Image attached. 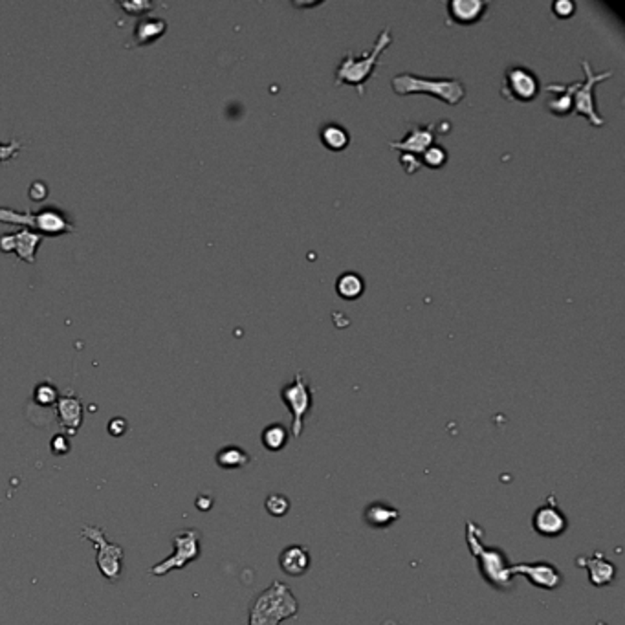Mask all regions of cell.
I'll return each instance as SVG.
<instances>
[{"label": "cell", "mask_w": 625, "mask_h": 625, "mask_svg": "<svg viewBox=\"0 0 625 625\" xmlns=\"http://www.w3.org/2000/svg\"><path fill=\"white\" fill-rule=\"evenodd\" d=\"M483 528L477 526L473 521L466 523V543L470 548L471 556L477 559V571L483 576V580L501 593L514 590V576L510 574V559L504 550L499 547H486L483 543Z\"/></svg>", "instance_id": "cell-1"}, {"label": "cell", "mask_w": 625, "mask_h": 625, "mask_svg": "<svg viewBox=\"0 0 625 625\" xmlns=\"http://www.w3.org/2000/svg\"><path fill=\"white\" fill-rule=\"evenodd\" d=\"M391 42H393V33H391V28L387 26L380 32L369 51L361 55H354V51H347L339 61L338 68H336V83L338 85H351V87L356 88L358 94L361 96L365 92L367 81L372 78L376 66L380 64V57L391 46Z\"/></svg>", "instance_id": "cell-2"}, {"label": "cell", "mask_w": 625, "mask_h": 625, "mask_svg": "<svg viewBox=\"0 0 625 625\" xmlns=\"http://www.w3.org/2000/svg\"><path fill=\"white\" fill-rule=\"evenodd\" d=\"M299 612V602L284 581L275 580L250 603L248 625H279Z\"/></svg>", "instance_id": "cell-3"}, {"label": "cell", "mask_w": 625, "mask_h": 625, "mask_svg": "<svg viewBox=\"0 0 625 625\" xmlns=\"http://www.w3.org/2000/svg\"><path fill=\"white\" fill-rule=\"evenodd\" d=\"M391 87L398 96H411V94H427L442 99L447 105H459L466 97V87L456 78H422L415 73H396L391 81Z\"/></svg>", "instance_id": "cell-4"}, {"label": "cell", "mask_w": 625, "mask_h": 625, "mask_svg": "<svg viewBox=\"0 0 625 625\" xmlns=\"http://www.w3.org/2000/svg\"><path fill=\"white\" fill-rule=\"evenodd\" d=\"M173 541V550L167 559L156 563L151 566L149 574L162 578V576L169 574L173 571H182L191 562H197L200 557V532L195 528H182L176 530L171 538Z\"/></svg>", "instance_id": "cell-5"}, {"label": "cell", "mask_w": 625, "mask_h": 625, "mask_svg": "<svg viewBox=\"0 0 625 625\" xmlns=\"http://www.w3.org/2000/svg\"><path fill=\"white\" fill-rule=\"evenodd\" d=\"M0 222L23 224V226H30L32 229H39V231L50 235V237L73 231V224L70 222L68 217L54 206L44 207L42 211L33 214L17 213V211L13 210H4V207H0Z\"/></svg>", "instance_id": "cell-6"}, {"label": "cell", "mask_w": 625, "mask_h": 625, "mask_svg": "<svg viewBox=\"0 0 625 625\" xmlns=\"http://www.w3.org/2000/svg\"><path fill=\"white\" fill-rule=\"evenodd\" d=\"M281 400L288 407V411L292 413V433L293 438H299L305 429L306 416L310 415L312 407H314V394L308 380L303 372H297L290 384L281 389Z\"/></svg>", "instance_id": "cell-7"}, {"label": "cell", "mask_w": 625, "mask_h": 625, "mask_svg": "<svg viewBox=\"0 0 625 625\" xmlns=\"http://www.w3.org/2000/svg\"><path fill=\"white\" fill-rule=\"evenodd\" d=\"M81 538L90 541L97 550V569H99L101 576L109 580L110 583H116V581L121 578V565H123V548L119 545L110 543L107 541V535L103 532V528L99 526H85L81 530Z\"/></svg>", "instance_id": "cell-8"}, {"label": "cell", "mask_w": 625, "mask_h": 625, "mask_svg": "<svg viewBox=\"0 0 625 625\" xmlns=\"http://www.w3.org/2000/svg\"><path fill=\"white\" fill-rule=\"evenodd\" d=\"M581 68L585 72V81L578 85V88L574 90V97H572V110H574L576 114L585 116V118L589 119L590 125L594 127H602L605 123V119L602 118L598 110H596V99H594V88L596 85L605 79L612 78V72H602V73H594L593 68H590L589 61H583L581 63Z\"/></svg>", "instance_id": "cell-9"}, {"label": "cell", "mask_w": 625, "mask_h": 625, "mask_svg": "<svg viewBox=\"0 0 625 625\" xmlns=\"http://www.w3.org/2000/svg\"><path fill=\"white\" fill-rule=\"evenodd\" d=\"M539 88H541V85H539V79L534 70L521 66V64H514L504 72L501 94L508 99L528 103L538 96Z\"/></svg>", "instance_id": "cell-10"}, {"label": "cell", "mask_w": 625, "mask_h": 625, "mask_svg": "<svg viewBox=\"0 0 625 625\" xmlns=\"http://www.w3.org/2000/svg\"><path fill=\"white\" fill-rule=\"evenodd\" d=\"M532 528L543 538H559L569 530V519L557 504L556 497L550 495L541 506L535 508L532 516Z\"/></svg>", "instance_id": "cell-11"}, {"label": "cell", "mask_w": 625, "mask_h": 625, "mask_svg": "<svg viewBox=\"0 0 625 625\" xmlns=\"http://www.w3.org/2000/svg\"><path fill=\"white\" fill-rule=\"evenodd\" d=\"M510 574L525 576L530 583L541 590H556L563 585L562 571L550 562L517 563L510 566Z\"/></svg>", "instance_id": "cell-12"}, {"label": "cell", "mask_w": 625, "mask_h": 625, "mask_svg": "<svg viewBox=\"0 0 625 625\" xmlns=\"http://www.w3.org/2000/svg\"><path fill=\"white\" fill-rule=\"evenodd\" d=\"M438 134H440V131H438V125L435 123H427V125L411 123L409 125V131L403 134L402 140H398V142H389V147L398 149L400 152H406V154H413L416 156V158H420L425 149L435 145Z\"/></svg>", "instance_id": "cell-13"}, {"label": "cell", "mask_w": 625, "mask_h": 625, "mask_svg": "<svg viewBox=\"0 0 625 625\" xmlns=\"http://www.w3.org/2000/svg\"><path fill=\"white\" fill-rule=\"evenodd\" d=\"M42 235L32 229H20L18 233H4L0 237V251L4 253H17L18 257L30 265L35 262L37 248L41 244Z\"/></svg>", "instance_id": "cell-14"}, {"label": "cell", "mask_w": 625, "mask_h": 625, "mask_svg": "<svg viewBox=\"0 0 625 625\" xmlns=\"http://www.w3.org/2000/svg\"><path fill=\"white\" fill-rule=\"evenodd\" d=\"M490 4L484 0H451L447 2V17L449 20L461 26H471L483 20L488 13Z\"/></svg>", "instance_id": "cell-15"}, {"label": "cell", "mask_w": 625, "mask_h": 625, "mask_svg": "<svg viewBox=\"0 0 625 625\" xmlns=\"http://www.w3.org/2000/svg\"><path fill=\"white\" fill-rule=\"evenodd\" d=\"M576 565L585 566L589 571L590 585L594 587H605L612 583L617 578V565L609 562L603 552H594L589 557H576Z\"/></svg>", "instance_id": "cell-16"}, {"label": "cell", "mask_w": 625, "mask_h": 625, "mask_svg": "<svg viewBox=\"0 0 625 625\" xmlns=\"http://www.w3.org/2000/svg\"><path fill=\"white\" fill-rule=\"evenodd\" d=\"M57 418L66 435H78L83 424V403L75 394H64L57 400Z\"/></svg>", "instance_id": "cell-17"}, {"label": "cell", "mask_w": 625, "mask_h": 625, "mask_svg": "<svg viewBox=\"0 0 625 625\" xmlns=\"http://www.w3.org/2000/svg\"><path fill=\"white\" fill-rule=\"evenodd\" d=\"M310 552L303 545H290V547L283 548L281 554H279L281 571L286 576H292V578H299V576L306 574L308 569H310Z\"/></svg>", "instance_id": "cell-18"}, {"label": "cell", "mask_w": 625, "mask_h": 625, "mask_svg": "<svg viewBox=\"0 0 625 625\" xmlns=\"http://www.w3.org/2000/svg\"><path fill=\"white\" fill-rule=\"evenodd\" d=\"M580 81L572 83V85H559V83H552L545 88L547 94H550V97L547 99V110L552 112L557 118H565L572 112V97H574V90L578 88Z\"/></svg>", "instance_id": "cell-19"}, {"label": "cell", "mask_w": 625, "mask_h": 625, "mask_svg": "<svg viewBox=\"0 0 625 625\" xmlns=\"http://www.w3.org/2000/svg\"><path fill=\"white\" fill-rule=\"evenodd\" d=\"M400 516H402V511L398 510L396 506H393V504L384 501L370 502V504H367L365 510H363V521H365L370 528L378 530H384L387 526L394 525L400 519Z\"/></svg>", "instance_id": "cell-20"}, {"label": "cell", "mask_w": 625, "mask_h": 625, "mask_svg": "<svg viewBox=\"0 0 625 625\" xmlns=\"http://www.w3.org/2000/svg\"><path fill=\"white\" fill-rule=\"evenodd\" d=\"M167 30V23L164 18L158 17H143L142 20H138L136 28H134V35L131 46H145L154 42L156 39H160L162 35Z\"/></svg>", "instance_id": "cell-21"}, {"label": "cell", "mask_w": 625, "mask_h": 625, "mask_svg": "<svg viewBox=\"0 0 625 625\" xmlns=\"http://www.w3.org/2000/svg\"><path fill=\"white\" fill-rule=\"evenodd\" d=\"M214 461L222 470H241V468L250 464L251 456L241 446H224L217 453Z\"/></svg>", "instance_id": "cell-22"}, {"label": "cell", "mask_w": 625, "mask_h": 625, "mask_svg": "<svg viewBox=\"0 0 625 625\" xmlns=\"http://www.w3.org/2000/svg\"><path fill=\"white\" fill-rule=\"evenodd\" d=\"M288 440H290V431H288L286 425L279 424V422L277 424H269L260 435V442H262L265 449L272 453L283 451Z\"/></svg>", "instance_id": "cell-23"}, {"label": "cell", "mask_w": 625, "mask_h": 625, "mask_svg": "<svg viewBox=\"0 0 625 625\" xmlns=\"http://www.w3.org/2000/svg\"><path fill=\"white\" fill-rule=\"evenodd\" d=\"M321 142L330 151H343V149L348 147L351 136H348L347 128L341 127V125L329 123L321 128Z\"/></svg>", "instance_id": "cell-24"}, {"label": "cell", "mask_w": 625, "mask_h": 625, "mask_svg": "<svg viewBox=\"0 0 625 625\" xmlns=\"http://www.w3.org/2000/svg\"><path fill=\"white\" fill-rule=\"evenodd\" d=\"M336 290L343 299H358L365 290V283H363L361 275L354 274V272H347V274L339 275Z\"/></svg>", "instance_id": "cell-25"}, {"label": "cell", "mask_w": 625, "mask_h": 625, "mask_svg": "<svg viewBox=\"0 0 625 625\" xmlns=\"http://www.w3.org/2000/svg\"><path fill=\"white\" fill-rule=\"evenodd\" d=\"M446 162H447L446 149H444L442 145H437V143L429 147V149H425V151L422 152V156H420V164H424L425 167H429V169H440V167L446 165Z\"/></svg>", "instance_id": "cell-26"}, {"label": "cell", "mask_w": 625, "mask_h": 625, "mask_svg": "<svg viewBox=\"0 0 625 625\" xmlns=\"http://www.w3.org/2000/svg\"><path fill=\"white\" fill-rule=\"evenodd\" d=\"M265 508L272 517H284L290 511V499L283 493H272L266 497Z\"/></svg>", "instance_id": "cell-27"}, {"label": "cell", "mask_w": 625, "mask_h": 625, "mask_svg": "<svg viewBox=\"0 0 625 625\" xmlns=\"http://www.w3.org/2000/svg\"><path fill=\"white\" fill-rule=\"evenodd\" d=\"M33 400H35V403H39V406L50 407L54 406V403H57V400H59V391H57L51 384H48V382H42V384L37 385L35 391H33Z\"/></svg>", "instance_id": "cell-28"}, {"label": "cell", "mask_w": 625, "mask_h": 625, "mask_svg": "<svg viewBox=\"0 0 625 625\" xmlns=\"http://www.w3.org/2000/svg\"><path fill=\"white\" fill-rule=\"evenodd\" d=\"M50 447H51V453H54V455L63 456L70 451V440L66 438V435H63V433L55 435V437L51 438Z\"/></svg>", "instance_id": "cell-29"}, {"label": "cell", "mask_w": 625, "mask_h": 625, "mask_svg": "<svg viewBox=\"0 0 625 625\" xmlns=\"http://www.w3.org/2000/svg\"><path fill=\"white\" fill-rule=\"evenodd\" d=\"M119 8H123L128 15H142L143 11H149V9L154 8L152 2H142V0H136V2H121L118 4Z\"/></svg>", "instance_id": "cell-30"}, {"label": "cell", "mask_w": 625, "mask_h": 625, "mask_svg": "<svg viewBox=\"0 0 625 625\" xmlns=\"http://www.w3.org/2000/svg\"><path fill=\"white\" fill-rule=\"evenodd\" d=\"M127 429L128 424L123 416H116V418H112L109 422V433L112 435V437H121V435L127 433Z\"/></svg>", "instance_id": "cell-31"}, {"label": "cell", "mask_w": 625, "mask_h": 625, "mask_svg": "<svg viewBox=\"0 0 625 625\" xmlns=\"http://www.w3.org/2000/svg\"><path fill=\"white\" fill-rule=\"evenodd\" d=\"M400 164L406 169V173H415V171L420 169V165H422L420 164V158H416L413 154H406V152L400 154Z\"/></svg>", "instance_id": "cell-32"}, {"label": "cell", "mask_w": 625, "mask_h": 625, "mask_svg": "<svg viewBox=\"0 0 625 625\" xmlns=\"http://www.w3.org/2000/svg\"><path fill=\"white\" fill-rule=\"evenodd\" d=\"M552 9L557 17H571L574 13V4H572L571 0H559V2H556L552 6Z\"/></svg>", "instance_id": "cell-33"}, {"label": "cell", "mask_w": 625, "mask_h": 625, "mask_svg": "<svg viewBox=\"0 0 625 625\" xmlns=\"http://www.w3.org/2000/svg\"><path fill=\"white\" fill-rule=\"evenodd\" d=\"M46 195H48V188H46L42 182H35L32 188H30V198H32V200L39 202V200H42Z\"/></svg>", "instance_id": "cell-34"}, {"label": "cell", "mask_w": 625, "mask_h": 625, "mask_svg": "<svg viewBox=\"0 0 625 625\" xmlns=\"http://www.w3.org/2000/svg\"><path fill=\"white\" fill-rule=\"evenodd\" d=\"M18 145H20V143H18V142H11V143H9V145H4V143H0V162L9 160V158H11V156H13L15 152L18 151Z\"/></svg>", "instance_id": "cell-35"}, {"label": "cell", "mask_w": 625, "mask_h": 625, "mask_svg": "<svg viewBox=\"0 0 625 625\" xmlns=\"http://www.w3.org/2000/svg\"><path fill=\"white\" fill-rule=\"evenodd\" d=\"M211 504H213V499L206 497V495H204V497H198L197 499V508H198V510H202V511L210 510Z\"/></svg>", "instance_id": "cell-36"}, {"label": "cell", "mask_w": 625, "mask_h": 625, "mask_svg": "<svg viewBox=\"0 0 625 625\" xmlns=\"http://www.w3.org/2000/svg\"><path fill=\"white\" fill-rule=\"evenodd\" d=\"M598 625H607V624H605V621H598Z\"/></svg>", "instance_id": "cell-37"}]
</instances>
